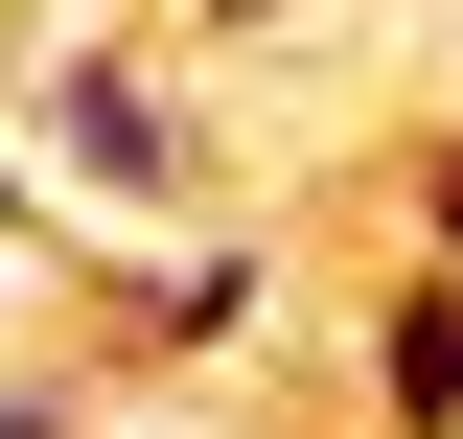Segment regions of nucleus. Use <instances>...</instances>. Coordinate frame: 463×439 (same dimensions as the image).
<instances>
[{
	"instance_id": "obj_3",
	"label": "nucleus",
	"mask_w": 463,
	"mask_h": 439,
	"mask_svg": "<svg viewBox=\"0 0 463 439\" xmlns=\"http://www.w3.org/2000/svg\"><path fill=\"white\" fill-rule=\"evenodd\" d=\"M0 439H93V393L70 370H0Z\"/></svg>"
},
{
	"instance_id": "obj_5",
	"label": "nucleus",
	"mask_w": 463,
	"mask_h": 439,
	"mask_svg": "<svg viewBox=\"0 0 463 439\" xmlns=\"http://www.w3.org/2000/svg\"><path fill=\"white\" fill-rule=\"evenodd\" d=\"M24 255H47V185H24V163H0V277H24Z\"/></svg>"
},
{
	"instance_id": "obj_2",
	"label": "nucleus",
	"mask_w": 463,
	"mask_h": 439,
	"mask_svg": "<svg viewBox=\"0 0 463 439\" xmlns=\"http://www.w3.org/2000/svg\"><path fill=\"white\" fill-rule=\"evenodd\" d=\"M371 416H394V439H463V255L394 277V324H371Z\"/></svg>"
},
{
	"instance_id": "obj_4",
	"label": "nucleus",
	"mask_w": 463,
	"mask_h": 439,
	"mask_svg": "<svg viewBox=\"0 0 463 439\" xmlns=\"http://www.w3.org/2000/svg\"><path fill=\"white\" fill-rule=\"evenodd\" d=\"M417 255H463V139H440V163H417Z\"/></svg>"
},
{
	"instance_id": "obj_1",
	"label": "nucleus",
	"mask_w": 463,
	"mask_h": 439,
	"mask_svg": "<svg viewBox=\"0 0 463 439\" xmlns=\"http://www.w3.org/2000/svg\"><path fill=\"white\" fill-rule=\"evenodd\" d=\"M24 163L93 185L116 231H163V209H209V116H185V70H163V47L47 23V47H24Z\"/></svg>"
},
{
	"instance_id": "obj_6",
	"label": "nucleus",
	"mask_w": 463,
	"mask_h": 439,
	"mask_svg": "<svg viewBox=\"0 0 463 439\" xmlns=\"http://www.w3.org/2000/svg\"><path fill=\"white\" fill-rule=\"evenodd\" d=\"M209 23H255V0H209Z\"/></svg>"
}]
</instances>
